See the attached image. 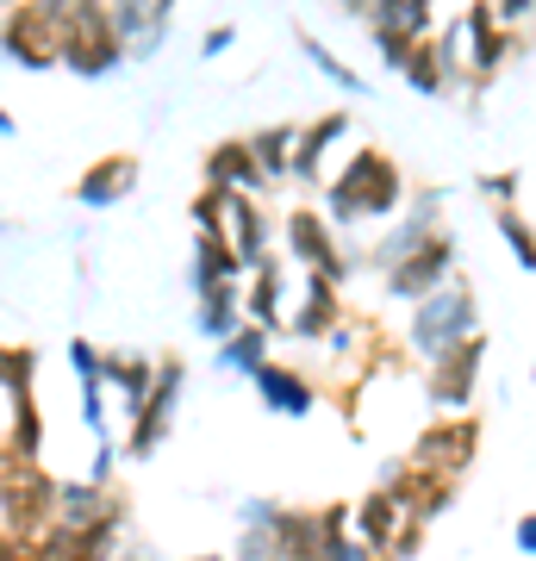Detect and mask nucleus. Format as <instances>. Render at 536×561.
<instances>
[{
    "label": "nucleus",
    "instance_id": "37998d69",
    "mask_svg": "<svg viewBox=\"0 0 536 561\" xmlns=\"http://www.w3.org/2000/svg\"><path fill=\"white\" fill-rule=\"evenodd\" d=\"M150 7H157L162 20H175V7H181V0H150Z\"/></svg>",
    "mask_w": 536,
    "mask_h": 561
},
{
    "label": "nucleus",
    "instance_id": "a211bd4d",
    "mask_svg": "<svg viewBox=\"0 0 536 561\" xmlns=\"http://www.w3.org/2000/svg\"><path fill=\"white\" fill-rule=\"evenodd\" d=\"M406 518H412V512L399 505V493H387V486L375 481V486L356 500V518H350V530H356V537L368 542L375 556L394 561V542H399V530H406Z\"/></svg>",
    "mask_w": 536,
    "mask_h": 561
},
{
    "label": "nucleus",
    "instance_id": "c85d7f7f",
    "mask_svg": "<svg viewBox=\"0 0 536 561\" xmlns=\"http://www.w3.org/2000/svg\"><path fill=\"white\" fill-rule=\"evenodd\" d=\"M269 343H275V331H262V324H243L238 337L231 343H219V368L225 375H250V381H256L262 368H269Z\"/></svg>",
    "mask_w": 536,
    "mask_h": 561
},
{
    "label": "nucleus",
    "instance_id": "423d86ee",
    "mask_svg": "<svg viewBox=\"0 0 536 561\" xmlns=\"http://www.w3.org/2000/svg\"><path fill=\"white\" fill-rule=\"evenodd\" d=\"M480 368H487V337H468V343H456V350H443L437 362H424V400L437 405L443 419L468 412Z\"/></svg>",
    "mask_w": 536,
    "mask_h": 561
},
{
    "label": "nucleus",
    "instance_id": "4c0bfd02",
    "mask_svg": "<svg viewBox=\"0 0 536 561\" xmlns=\"http://www.w3.org/2000/svg\"><path fill=\"white\" fill-rule=\"evenodd\" d=\"M418 542H424V524L406 518V530H399V542H394V561H412V556H418Z\"/></svg>",
    "mask_w": 536,
    "mask_h": 561
},
{
    "label": "nucleus",
    "instance_id": "7ed1b4c3",
    "mask_svg": "<svg viewBox=\"0 0 536 561\" xmlns=\"http://www.w3.org/2000/svg\"><path fill=\"white\" fill-rule=\"evenodd\" d=\"M480 337V294L468 280H449L443 294H431L424 306H412V324H406V343H412L418 362H437L443 350Z\"/></svg>",
    "mask_w": 536,
    "mask_h": 561
},
{
    "label": "nucleus",
    "instance_id": "ddd939ff",
    "mask_svg": "<svg viewBox=\"0 0 536 561\" xmlns=\"http://www.w3.org/2000/svg\"><path fill=\"white\" fill-rule=\"evenodd\" d=\"M461 25H468V81L487 88V81L499 76V62L517 50V32H512V25H499L493 0H475V7L461 13Z\"/></svg>",
    "mask_w": 536,
    "mask_h": 561
},
{
    "label": "nucleus",
    "instance_id": "412c9836",
    "mask_svg": "<svg viewBox=\"0 0 536 561\" xmlns=\"http://www.w3.org/2000/svg\"><path fill=\"white\" fill-rule=\"evenodd\" d=\"M206 187H225V194H262V187H269L250 138H225V144L206 150Z\"/></svg>",
    "mask_w": 536,
    "mask_h": 561
},
{
    "label": "nucleus",
    "instance_id": "1a4fd4ad",
    "mask_svg": "<svg viewBox=\"0 0 536 561\" xmlns=\"http://www.w3.org/2000/svg\"><path fill=\"white\" fill-rule=\"evenodd\" d=\"M62 32L38 0H13L7 7V62L13 69H57L62 62Z\"/></svg>",
    "mask_w": 536,
    "mask_h": 561
},
{
    "label": "nucleus",
    "instance_id": "393cba45",
    "mask_svg": "<svg viewBox=\"0 0 536 561\" xmlns=\"http://www.w3.org/2000/svg\"><path fill=\"white\" fill-rule=\"evenodd\" d=\"M338 138H350V113L343 106H331L324 119H312V125H299V157H294V181H318L324 175V150Z\"/></svg>",
    "mask_w": 536,
    "mask_h": 561
},
{
    "label": "nucleus",
    "instance_id": "39448f33",
    "mask_svg": "<svg viewBox=\"0 0 536 561\" xmlns=\"http://www.w3.org/2000/svg\"><path fill=\"white\" fill-rule=\"evenodd\" d=\"M281 238H287V250H294V262L306 275H324V280H338V287L350 280V250L338 243V225H331L324 206H294L281 219Z\"/></svg>",
    "mask_w": 536,
    "mask_h": 561
},
{
    "label": "nucleus",
    "instance_id": "0eeeda50",
    "mask_svg": "<svg viewBox=\"0 0 536 561\" xmlns=\"http://www.w3.org/2000/svg\"><path fill=\"white\" fill-rule=\"evenodd\" d=\"M406 456H412L418 468H431V474H449V481H461V474L475 468V456H480V419L456 412V419L424 424V431H418V443L406 449Z\"/></svg>",
    "mask_w": 536,
    "mask_h": 561
},
{
    "label": "nucleus",
    "instance_id": "c03bdc74",
    "mask_svg": "<svg viewBox=\"0 0 536 561\" xmlns=\"http://www.w3.org/2000/svg\"><path fill=\"white\" fill-rule=\"evenodd\" d=\"M187 561H231V556H187Z\"/></svg>",
    "mask_w": 536,
    "mask_h": 561
},
{
    "label": "nucleus",
    "instance_id": "79ce46f5",
    "mask_svg": "<svg viewBox=\"0 0 536 561\" xmlns=\"http://www.w3.org/2000/svg\"><path fill=\"white\" fill-rule=\"evenodd\" d=\"M119 561H162V556L150 549V542H125V549H119Z\"/></svg>",
    "mask_w": 536,
    "mask_h": 561
},
{
    "label": "nucleus",
    "instance_id": "ea45409f",
    "mask_svg": "<svg viewBox=\"0 0 536 561\" xmlns=\"http://www.w3.org/2000/svg\"><path fill=\"white\" fill-rule=\"evenodd\" d=\"M512 542H517V556H536V512H524V518H517Z\"/></svg>",
    "mask_w": 536,
    "mask_h": 561
},
{
    "label": "nucleus",
    "instance_id": "2eb2a0df",
    "mask_svg": "<svg viewBox=\"0 0 536 561\" xmlns=\"http://www.w3.org/2000/svg\"><path fill=\"white\" fill-rule=\"evenodd\" d=\"M318 393H324V387H318L312 375H299L294 362H269L256 375V400H262V412H275V419H312Z\"/></svg>",
    "mask_w": 536,
    "mask_h": 561
},
{
    "label": "nucleus",
    "instance_id": "72a5a7b5",
    "mask_svg": "<svg viewBox=\"0 0 536 561\" xmlns=\"http://www.w3.org/2000/svg\"><path fill=\"white\" fill-rule=\"evenodd\" d=\"M231 561H287V542H281V530H238Z\"/></svg>",
    "mask_w": 536,
    "mask_h": 561
},
{
    "label": "nucleus",
    "instance_id": "f03ea898",
    "mask_svg": "<svg viewBox=\"0 0 536 561\" xmlns=\"http://www.w3.org/2000/svg\"><path fill=\"white\" fill-rule=\"evenodd\" d=\"M57 493L62 481H50L38 461H0V524L7 542H38L57 530Z\"/></svg>",
    "mask_w": 536,
    "mask_h": 561
},
{
    "label": "nucleus",
    "instance_id": "6ab92c4d",
    "mask_svg": "<svg viewBox=\"0 0 536 561\" xmlns=\"http://www.w3.org/2000/svg\"><path fill=\"white\" fill-rule=\"evenodd\" d=\"M106 518H132V505L119 500V486H100V481H62L57 493V524L69 530H94Z\"/></svg>",
    "mask_w": 536,
    "mask_h": 561
},
{
    "label": "nucleus",
    "instance_id": "4be33fe9",
    "mask_svg": "<svg viewBox=\"0 0 536 561\" xmlns=\"http://www.w3.org/2000/svg\"><path fill=\"white\" fill-rule=\"evenodd\" d=\"M250 324V306H243V287L238 280H219V287H206L194 294V331L213 343H231Z\"/></svg>",
    "mask_w": 536,
    "mask_h": 561
},
{
    "label": "nucleus",
    "instance_id": "f704fd0d",
    "mask_svg": "<svg viewBox=\"0 0 536 561\" xmlns=\"http://www.w3.org/2000/svg\"><path fill=\"white\" fill-rule=\"evenodd\" d=\"M281 512H287V505L281 500H238V530H281Z\"/></svg>",
    "mask_w": 536,
    "mask_h": 561
},
{
    "label": "nucleus",
    "instance_id": "20e7f679",
    "mask_svg": "<svg viewBox=\"0 0 536 561\" xmlns=\"http://www.w3.org/2000/svg\"><path fill=\"white\" fill-rule=\"evenodd\" d=\"M62 32H69V38H62V69H76L81 81H100V76H113L119 62H132L125 57V44H119V32H113L106 0H88Z\"/></svg>",
    "mask_w": 536,
    "mask_h": 561
},
{
    "label": "nucleus",
    "instance_id": "bb28decb",
    "mask_svg": "<svg viewBox=\"0 0 536 561\" xmlns=\"http://www.w3.org/2000/svg\"><path fill=\"white\" fill-rule=\"evenodd\" d=\"M431 7L437 0H368V32H387V38H431Z\"/></svg>",
    "mask_w": 536,
    "mask_h": 561
},
{
    "label": "nucleus",
    "instance_id": "a19ab883",
    "mask_svg": "<svg viewBox=\"0 0 536 561\" xmlns=\"http://www.w3.org/2000/svg\"><path fill=\"white\" fill-rule=\"evenodd\" d=\"M38 7H44V13H50L57 25H69V20L81 13V7H88V0H38Z\"/></svg>",
    "mask_w": 536,
    "mask_h": 561
},
{
    "label": "nucleus",
    "instance_id": "c9c22d12",
    "mask_svg": "<svg viewBox=\"0 0 536 561\" xmlns=\"http://www.w3.org/2000/svg\"><path fill=\"white\" fill-rule=\"evenodd\" d=\"M517 187H524V175H517V169H493V175H475V194H487V201H499V206H512V201H517Z\"/></svg>",
    "mask_w": 536,
    "mask_h": 561
},
{
    "label": "nucleus",
    "instance_id": "6e6552de",
    "mask_svg": "<svg viewBox=\"0 0 536 561\" xmlns=\"http://www.w3.org/2000/svg\"><path fill=\"white\" fill-rule=\"evenodd\" d=\"M456 238L449 231H437V238L424 243L412 262H399L394 275H380V287H387V300H399V306H424L431 294H443L449 280H456Z\"/></svg>",
    "mask_w": 536,
    "mask_h": 561
},
{
    "label": "nucleus",
    "instance_id": "2f4dec72",
    "mask_svg": "<svg viewBox=\"0 0 536 561\" xmlns=\"http://www.w3.org/2000/svg\"><path fill=\"white\" fill-rule=\"evenodd\" d=\"M294 44H299V57L312 62V69H318V76H324V81H331V88H343V94H362V88H368V81H362L356 69H350V62H343L338 50H331V44H318L312 32H299Z\"/></svg>",
    "mask_w": 536,
    "mask_h": 561
},
{
    "label": "nucleus",
    "instance_id": "4468645a",
    "mask_svg": "<svg viewBox=\"0 0 536 561\" xmlns=\"http://www.w3.org/2000/svg\"><path fill=\"white\" fill-rule=\"evenodd\" d=\"M132 187H138V157H132V150H106L100 162H88L76 175V206L106 213V206H119Z\"/></svg>",
    "mask_w": 536,
    "mask_h": 561
},
{
    "label": "nucleus",
    "instance_id": "a18cd8bd",
    "mask_svg": "<svg viewBox=\"0 0 536 561\" xmlns=\"http://www.w3.org/2000/svg\"><path fill=\"white\" fill-rule=\"evenodd\" d=\"M531 381H536V362H531Z\"/></svg>",
    "mask_w": 536,
    "mask_h": 561
},
{
    "label": "nucleus",
    "instance_id": "7c9ffc66",
    "mask_svg": "<svg viewBox=\"0 0 536 561\" xmlns=\"http://www.w3.org/2000/svg\"><path fill=\"white\" fill-rule=\"evenodd\" d=\"M399 76H406V88H412V94H424V101H437L443 88H456V76H449V62H443V44L437 38L418 44L412 62H406Z\"/></svg>",
    "mask_w": 536,
    "mask_h": 561
},
{
    "label": "nucleus",
    "instance_id": "f3484780",
    "mask_svg": "<svg viewBox=\"0 0 536 561\" xmlns=\"http://www.w3.org/2000/svg\"><path fill=\"white\" fill-rule=\"evenodd\" d=\"M350 319V306H343V287L324 275H306V294H299V312L287 319L299 343H331V331Z\"/></svg>",
    "mask_w": 536,
    "mask_h": 561
},
{
    "label": "nucleus",
    "instance_id": "cd10ccee",
    "mask_svg": "<svg viewBox=\"0 0 536 561\" xmlns=\"http://www.w3.org/2000/svg\"><path fill=\"white\" fill-rule=\"evenodd\" d=\"M250 262L238 256V243L231 238H194V268H187V287L206 294V287H219V280H243Z\"/></svg>",
    "mask_w": 536,
    "mask_h": 561
},
{
    "label": "nucleus",
    "instance_id": "a878e982",
    "mask_svg": "<svg viewBox=\"0 0 536 561\" xmlns=\"http://www.w3.org/2000/svg\"><path fill=\"white\" fill-rule=\"evenodd\" d=\"M225 231H231V243H238V256L256 268V262H269V213L256 206V194H231V206H225Z\"/></svg>",
    "mask_w": 536,
    "mask_h": 561
},
{
    "label": "nucleus",
    "instance_id": "c756f323",
    "mask_svg": "<svg viewBox=\"0 0 536 561\" xmlns=\"http://www.w3.org/2000/svg\"><path fill=\"white\" fill-rule=\"evenodd\" d=\"M250 150H256L269 181H287L299 157V125H262V131H250Z\"/></svg>",
    "mask_w": 536,
    "mask_h": 561
},
{
    "label": "nucleus",
    "instance_id": "473e14b6",
    "mask_svg": "<svg viewBox=\"0 0 536 561\" xmlns=\"http://www.w3.org/2000/svg\"><path fill=\"white\" fill-rule=\"evenodd\" d=\"M493 225H499V238H505V250H512L517 268H524V275H536V225L517 219V206H499Z\"/></svg>",
    "mask_w": 536,
    "mask_h": 561
},
{
    "label": "nucleus",
    "instance_id": "dca6fc26",
    "mask_svg": "<svg viewBox=\"0 0 536 561\" xmlns=\"http://www.w3.org/2000/svg\"><path fill=\"white\" fill-rule=\"evenodd\" d=\"M157 381H162V362L157 356H138V350H106V387H113V400H119L125 424L150 405Z\"/></svg>",
    "mask_w": 536,
    "mask_h": 561
},
{
    "label": "nucleus",
    "instance_id": "9b49d317",
    "mask_svg": "<svg viewBox=\"0 0 536 561\" xmlns=\"http://www.w3.org/2000/svg\"><path fill=\"white\" fill-rule=\"evenodd\" d=\"M443 194L437 187H424V194H412V201H406V219H394L387 225V238L375 243V250H368V262H375L380 275H394L399 262H412L418 250H424V243L437 238L443 231Z\"/></svg>",
    "mask_w": 536,
    "mask_h": 561
},
{
    "label": "nucleus",
    "instance_id": "f8f14e48",
    "mask_svg": "<svg viewBox=\"0 0 536 561\" xmlns=\"http://www.w3.org/2000/svg\"><path fill=\"white\" fill-rule=\"evenodd\" d=\"M380 486H387V493H399V505H406L418 524L443 518V512L456 505V493H461V481H449V474H431V468H418L412 456L387 461V468H380Z\"/></svg>",
    "mask_w": 536,
    "mask_h": 561
},
{
    "label": "nucleus",
    "instance_id": "f257e3e1",
    "mask_svg": "<svg viewBox=\"0 0 536 561\" xmlns=\"http://www.w3.org/2000/svg\"><path fill=\"white\" fill-rule=\"evenodd\" d=\"M406 175H399V162L375 144H362L356 157L343 162L338 175L324 181V213L331 225H387L394 213H406Z\"/></svg>",
    "mask_w": 536,
    "mask_h": 561
},
{
    "label": "nucleus",
    "instance_id": "9d476101",
    "mask_svg": "<svg viewBox=\"0 0 536 561\" xmlns=\"http://www.w3.org/2000/svg\"><path fill=\"white\" fill-rule=\"evenodd\" d=\"M181 387H187V362H181V356H162V381H157V393H150V405H144L132 424H125V461H150V456L162 449L169 424H175Z\"/></svg>",
    "mask_w": 536,
    "mask_h": 561
},
{
    "label": "nucleus",
    "instance_id": "e433bc0d",
    "mask_svg": "<svg viewBox=\"0 0 536 561\" xmlns=\"http://www.w3.org/2000/svg\"><path fill=\"white\" fill-rule=\"evenodd\" d=\"M231 44H238V25L225 20V25H213V32H206V38H199V57L213 62V57H225V50H231Z\"/></svg>",
    "mask_w": 536,
    "mask_h": 561
},
{
    "label": "nucleus",
    "instance_id": "58836bf2",
    "mask_svg": "<svg viewBox=\"0 0 536 561\" xmlns=\"http://www.w3.org/2000/svg\"><path fill=\"white\" fill-rule=\"evenodd\" d=\"M531 7H536V0H493L499 25H512V32H517V20H531Z\"/></svg>",
    "mask_w": 536,
    "mask_h": 561
},
{
    "label": "nucleus",
    "instance_id": "aec40b11",
    "mask_svg": "<svg viewBox=\"0 0 536 561\" xmlns=\"http://www.w3.org/2000/svg\"><path fill=\"white\" fill-rule=\"evenodd\" d=\"M106 13H113V32H119L132 62H150L162 50V38H169V20H162L150 0H106Z\"/></svg>",
    "mask_w": 536,
    "mask_h": 561
},
{
    "label": "nucleus",
    "instance_id": "5701e85b",
    "mask_svg": "<svg viewBox=\"0 0 536 561\" xmlns=\"http://www.w3.org/2000/svg\"><path fill=\"white\" fill-rule=\"evenodd\" d=\"M243 306H250V324H262V331H287V319H281V306H287V268H281L275 256L250 268Z\"/></svg>",
    "mask_w": 536,
    "mask_h": 561
},
{
    "label": "nucleus",
    "instance_id": "b1692460",
    "mask_svg": "<svg viewBox=\"0 0 536 561\" xmlns=\"http://www.w3.org/2000/svg\"><path fill=\"white\" fill-rule=\"evenodd\" d=\"M0 400H7V449H0V461H38L44 449L38 400L32 393H0Z\"/></svg>",
    "mask_w": 536,
    "mask_h": 561
}]
</instances>
